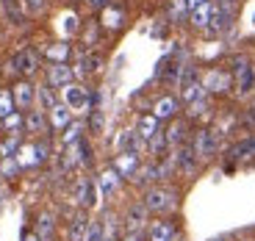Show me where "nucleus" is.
Returning a JSON list of instances; mask_svg holds the SVG:
<instances>
[{
    "instance_id": "7c9ffc66",
    "label": "nucleus",
    "mask_w": 255,
    "mask_h": 241,
    "mask_svg": "<svg viewBox=\"0 0 255 241\" xmlns=\"http://www.w3.org/2000/svg\"><path fill=\"white\" fill-rule=\"evenodd\" d=\"M81 139H86V125H83V122H75V120H72L70 125L61 130V144H64V147H70V144H75V141H81Z\"/></svg>"
},
{
    "instance_id": "ddd939ff",
    "label": "nucleus",
    "mask_w": 255,
    "mask_h": 241,
    "mask_svg": "<svg viewBox=\"0 0 255 241\" xmlns=\"http://www.w3.org/2000/svg\"><path fill=\"white\" fill-rule=\"evenodd\" d=\"M125 230L128 233H141V230H147V225H150V211L144 208V203H130L125 211Z\"/></svg>"
},
{
    "instance_id": "4be33fe9",
    "label": "nucleus",
    "mask_w": 255,
    "mask_h": 241,
    "mask_svg": "<svg viewBox=\"0 0 255 241\" xmlns=\"http://www.w3.org/2000/svg\"><path fill=\"white\" fill-rule=\"evenodd\" d=\"M178 111H180V100L175 95H161L158 100L153 103V111L150 114H155L161 122H169V120H175L178 117Z\"/></svg>"
},
{
    "instance_id": "f3484780",
    "label": "nucleus",
    "mask_w": 255,
    "mask_h": 241,
    "mask_svg": "<svg viewBox=\"0 0 255 241\" xmlns=\"http://www.w3.org/2000/svg\"><path fill=\"white\" fill-rule=\"evenodd\" d=\"M164 136H166V144H169V150H175V147L186 144V141L191 139L189 120H180V117L169 120V125H166V130H164Z\"/></svg>"
},
{
    "instance_id": "20e7f679",
    "label": "nucleus",
    "mask_w": 255,
    "mask_h": 241,
    "mask_svg": "<svg viewBox=\"0 0 255 241\" xmlns=\"http://www.w3.org/2000/svg\"><path fill=\"white\" fill-rule=\"evenodd\" d=\"M58 100L70 108L75 117L89 114L92 106H95V103H92V92L86 89L83 83H78V81H72V83H67L64 89H58Z\"/></svg>"
},
{
    "instance_id": "f03ea898",
    "label": "nucleus",
    "mask_w": 255,
    "mask_h": 241,
    "mask_svg": "<svg viewBox=\"0 0 255 241\" xmlns=\"http://www.w3.org/2000/svg\"><path fill=\"white\" fill-rule=\"evenodd\" d=\"M230 72H233V95L239 100H247L255 95V64L250 56H233L230 58Z\"/></svg>"
},
{
    "instance_id": "49530a36",
    "label": "nucleus",
    "mask_w": 255,
    "mask_h": 241,
    "mask_svg": "<svg viewBox=\"0 0 255 241\" xmlns=\"http://www.w3.org/2000/svg\"><path fill=\"white\" fill-rule=\"evenodd\" d=\"M203 3H211V0H189V11L191 8H197V6H203Z\"/></svg>"
},
{
    "instance_id": "79ce46f5",
    "label": "nucleus",
    "mask_w": 255,
    "mask_h": 241,
    "mask_svg": "<svg viewBox=\"0 0 255 241\" xmlns=\"http://www.w3.org/2000/svg\"><path fill=\"white\" fill-rule=\"evenodd\" d=\"M97 28H100L97 22H89V28H86V33H83V39H86V47H89L92 42L97 39Z\"/></svg>"
},
{
    "instance_id": "a211bd4d",
    "label": "nucleus",
    "mask_w": 255,
    "mask_h": 241,
    "mask_svg": "<svg viewBox=\"0 0 255 241\" xmlns=\"http://www.w3.org/2000/svg\"><path fill=\"white\" fill-rule=\"evenodd\" d=\"M144 141H141V136L136 133V127H122L120 133H117L114 139V150L117 152H141L144 150Z\"/></svg>"
},
{
    "instance_id": "1a4fd4ad",
    "label": "nucleus",
    "mask_w": 255,
    "mask_h": 241,
    "mask_svg": "<svg viewBox=\"0 0 255 241\" xmlns=\"http://www.w3.org/2000/svg\"><path fill=\"white\" fill-rule=\"evenodd\" d=\"M8 70L17 72V75L22 78H31L33 72L39 70V53L31 50V47H22V50H17L11 56V61H8Z\"/></svg>"
},
{
    "instance_id": "b1692460",
    "label": "nucleus",
    "mask_w": 255,
    "mask_h": 241,
    "mask_svg": "<svg viewBox=\"0 0 255 241\" xmlns=\"http://www.w3.org/2000/svg\"><path fill=\"white\" fill-rule=\"evenodd\" d=\"M133 127H136V133L141 136V141L147 144V141H150V139H153V136L161 130V120H158L155 114H141L139 120H136Z\"/></svg>"
},
{
    "instance_id": "c756f323",
    "label": "nucleus",
    "mask_w": 255,
    "mask_h": 241,
    "mask_svg": "<svg viewBox=\"0 0 255 241\" xmlns=\"http://www.w3.org/2000/svg\"><path fill=\"white\" fill-rule=\"evenodd\" d=\"M0 3H3V11H6L11 25H22L25 22V3L22 0H0Z\"/></svg>"
},
{
    "instance_id": "5701e85b",
    "label": "nucleus",
    "mask_w": 255,
    "mask_h": 241,
    "mask_svg": "<svg viewBox=\"0 0 255 241\" xmlns=\"http://www.w3.org/2000/svg\"><path fill=\"white\" fill-rule=\"evenodd\" d=\"M214 8H217V3L211 0V3H203V6L191 8L189 11V25L194 28V31H205L211 22V14H214Z\"/></svg>"
},
{
    "instance_id": "393cba45",
    "label": "nucleus",
    "mask_w": 255,
    "mask_h": 241,
    "mask_svg": "<svg viewBox=\"0 0 255 241\" xmlns=\"http://www.w3.org/2000/svg\"><path fill=\"white\" fill-rule=\"evenodd\" d=\"M86 228H89V216L83 214V208H81L78 214H72L70 222H67V241H83Z\"/></svg>"
},
{
    "instance_id": "9d476101",
    "label": "nucleus",
    "mask_w": 255,
    "mask_h": 241,
    "mask_svg": "<svg viewBox=\"0 0 255 241\" xmlns=\"http://www.w3.org/2000/svg\"><path fill=\"white\" fill-rule=\"evenodd\" d=\"M233 6H225V3H217V8H214V14H211V22L208 28H205V33L208 36H225V33L233 28Z\"/></svg>"
},
{
    "instance_id": "c9c22d12",
    "label": "nucleus",
    "mask_w": 255,
    "mask_h": 241,
    "mask_svg": "<svg viewBox=\"0 0 255 241\" xmlns=\"http://www.w3.org/2000/svg\"><path fill=\"white\" fill-rule=\"evenodd\" d=\"M103 239H106V225H103V219H89V228H86L83 241H103Z\"/></svg>"
},
{
    "instance_id": "39448f33",
    "label": "nucleus",
    "mask_w": 255,
    "mask_h": 241,
    "mask_svg": "<svg viewBox=\"0 0 255 241\" xmlns=\"http://www.w3.org/2000/svg\"><path fill=\"white\" fill-rule=\"evenodd\" d=\"M14 158H17L19 169H33V166H39L42 161H47L50 158V141H47V136H42V139H36V141L19 144Z\"/></svg>"
},
{
    "instance_id": "423d86ee",
    "label": "nucleus",
    "mask_w": 255,
    "mask_h": 241,
    "mask_svg": "<svg viewBox=\"0 0 255 241\" xmlns=\"http://www.w3.org/2000/svg\"><path fill=\"white\" fill-rule=\"evenodd\" d=\"M203 89L211 97H228L233 95V72L228 67H211L203 72Z\"/></svg>"
},
{
    "instance_id": "37998d69",
    "label": "nucleus",
    "mask_w": 255,
    "mask_h": 241,
    "mask_svg": "<svg viewBox=\"0 0 255 241\" xmlns=\"http://www.w3.org/2000/svg\"><path fill=\"white\" fill-rule=\"evenodd\" d=\"M45 3H47V0H25L28 11H33V14H39V11H42V8H45Z\"/></svg>"
},
{
    "instance_id": "6e6552de",
    "label": "nucleus",
    "mask_w": 255,
    "mask_h": 241,
    "mask_svg": "<svg viewBox=\"0 0 255 241\" xmlns=\"http://www.w3.org/2000/svg\"><path fill=\"white\" fill-rule=\"evenodd\" d=\"M183 64L186 61H183L180 53H169V56H164L158 61V67H155V81H161L164 86H178Z\"/></svg>"
},
{
    "instance_id": "09e8293b",
    "label": "nucleus",
    "mask_w": 255,
    "mask_h": 241,
    "mask_svg": "<svg viewBox=\"0 0 255 241\" xmlns=\"http://www.w3.org/2000/svg\"><path fill=\"white\" fill-rule=\"evenodd\" d=\"M208 241H233L230 236H214V239H208Z\"/></svg>"
},
{
    "instance_id": "9b49d317",
    "label": "nucleus",
    "mask_w": 255,
    "mask_h": 241,
    "mask_svg": "<svg viewBox=\"0 0 255 241\" xmlns=\"http://www.w3.org/2000/svg\"><path fill=\"white\" fill-rule=\"evenodd\" d=\"M169 158H172L175 172H180V175H194V172L200 169V161H197V155H194V150H191L189 141L180 144V147H175Z\"/></svg>"
},
{
    "instance_id": "2eb2a0df",
    "label": "nucleus",
    "mask_w": 255,
    "mask_h": 241,
    "mask_svg": "<svg viewBox=\"0 0 255 241\" xmlns=\"http://www.w3.org/2000/svg\"><path fill=\"white\" fill-rule=\"evenodd\" d=\"M100 70H103V58L97 56V53H89V50H83L81 56L75 58V67H72V72H75V78H78V81L97 75Z\"/></svg>"
},
{
    "instance_id": "f704fd0d",
    "label": "nucleus",
    "mask_w": 255,
    "mask_h": 241,
    "mask_svg": "<svg viewBox=\"0 0 255 241\" xmlns=\"http://www.w3.org/2000/svg\"><path fill=\"white\" fill-rule=\"evenodd\" d=\"M22 122H25V117L19 114V111H11L8 117H3V120H0V125L6 127L8 133H22Z\"/></svg>"
},
{
    "instance_id": "473e14b6",
    "label": "nucleus",
    "mask_w": 255,
    "mask_h": 241,
    "mask_svg": "<svg viewBox=\"0 0 255 241\" xmlns=\"http://www.w3.org/2000/svg\"><path fill=\"white\" fill-rule=\"evenodd\" d=\"M58 28L64 31V36H75L78 28H81V19H78L75 11H64L61 17H58Z\"/></svg>"
},
{
    "instance_id": "f257e3e1",
    "label": "nucleus",
    "mask_w": 255,
    "mask_h": 241,
    "mask_svg": "<svg viewBox=\"0 0 255 241\" xmlns=\"http://www.w3.org/2000/svg\"><path fill=\"white\" fill-rule=\"evenodd\" d=\"M141 203L150 214L155 216H169L178 211V191L169 189V186H147L144 194H141Z\"/></svg>"
},
{
    "instance_id": "2f4dec72",
    "label": "nucleus",
    "mask_w": 255,
    "mask_h": 241,
    "mask_svg": "<svg viewBox=\"0 0 255 241\" xmlns=\"http://www.w3.org/2000/svg\"><path fill=\"white\" fill-rule=\"evenodd\" d=\"M56 103H58V97H56V92H53V86H47V83L36 86V106L42 108V111H50Z\"/></svg>"
},
{
    "instance_id": "412c9836",
    "label": "nucleus",
    "mask_w": 255,
    "mask_h": 241,
    "mask_svg": "<svg viewBox=\"0 0 255 241\" xmlns=\"http://www.w3.org/2000/svg\"><path fill=\"white\" fill-rule=\"evenodd\" d=\"M111 166H114L125 180H130L136 175V169L141 166V155L139 152H117L114 161H111Z\"/></svg>"
},
{
    "instance_id": "ea45409f",
    "label": "nucleus",
    "mask_w": 255,
    "mask_h": 241,
    "mask_svg": "<svg viewBox=\"0 0 255 241\" xmlns=\"http://www.w3.org/2000/svg\"><path fill=\"white\" fill-rule=\"evenodd\" d=\"M0 172H3V178H14L19 172V164L14 155H8V158H0Z\"/></svg>"
},
{
    "instance_id": "e433bc0d",
    "label": "nucleus",
    "mask_w": 255,
    "mask_h": 241,
    "mask_svg": "<svg viewBox=\"0 0 255 241\" xmlns=\"http://www.w3.org/2000/svg\"><path fill=\"white\" fill-rule=\"evenodd\" d=\"M103 125H106V114H103V108L100 106H95L89 111V133H103Z\"/></svg>"
},
{
    "instance_id": "6ab92c4d",
    "label": "nucleus",
    "mask_w": 255,
    "mask_h": 241,
    "mask_svg": "<svg viewBox=\"0 0 255 241\" xmlns=\"http://www.w3.org/2000/svg\"><path fill=\"white\" fill-rule=\"evenodd\" d=\"M11 97H14V106L28 111V108H33V103H36V86L22 78V81H17L11 86Z\"/></svg>"
},
{
    "instance_id": "c85d7f7f",
    "label": "nucleus",
    "mask_w": 255,
    "mask_h": 241,
    "mask_svg": "<svg viewBox=\"0 0 255 241\" xmlns=\"http://www.w3.org/2000/svg\"><path fill=\"white\" fill-rule=\"evenodd\" d=\"M70 56H72L70 42H53V45L45 47V61H50V64H67Z\"/></svg>"
},
{
    "instance_id": "a18cd8bd",
    "label": "nucleus",
    "mask_w": 255,
    "mask_h": 241,
    "mask_svg": "<svg viewBox=\"0 0 255 241\" xmlns=\"http://www.w3.org/2000/svg\"><path fill=\"white\" fill-rule=\"evenodd\" d=\"M120 241H141V233H125Z\"/></svg>"
},
{
    "instance_id": "4c0bfd02",
    "label": "nucleus",
    "mask_w": 255,
    "mask_h": 241,
    "mask_svg": "<svg viewBox=\"0 0 255 241\" xmlns=\"http://www.w3.org/2000/svg\"><path fill=\"white\" fill-rule=\"evenodd\" d=\"M11 111H17V106H14V97H11V92L0 89V120H3V117H8Z\"/></svg>"
},
{
    "instance_id": "de8ad7c7",
    "label": "nucleus",
    "mask_w": 255,
    "mask_h": 241,
    "mask_svg": "<svg viewBox=\"0 0 255 241\" xmlns=\"http://www.w3.org/2000/svg\"><path fill=\"white\" fill-rule=\"evenodd\" d=\"M22 241H42V239H39L36 233H25V236H22Z\"/></svg>"
},
{
    "instance_id": "a19ab883",
    "label": "nucleus",
    "mask_w": 255,
    "mask_h": 241,
    "mask_svg": "<svg viewBox=\"0 0 255 241\" xmlns=\"http://www.w3.org/2000/svg\"><path fill=\"white\" fill-rule=\"evenodd\" d=\"M242 125L247 127V130H255V103H250V106L244 108V114H242Z\"/></svg>"
},
{
    "instance_id": "58836bf2",
    "label": "nucleus",
    "mask_w": 255,
    "mask_h": 241,
    "mask_svg": "<svg viewBox=\"0 0 255 241\" xmlns=\"http://www.w3.org/2000/svg\"><path fill=\"white\" fill-rule=\"evenodd\" d=\"M169 17L172 19L189 17V0H172V3H169Z\"/></svg>"
},
{
    "instance_id": "8fccbe9b",
    "label": "nucleus",
    "mask_w": 255,
    "mask_h": 241,
    "mask_svg": "<svg viewBox=\"0 0 255 241\" xmlns=\"http://www.w3.org/2000/svg\"><path fill=\"white\" fill-rule=\"evenodd\" d=\"M214 3H225V6H236V0H214Z\"/></svg>"
},
{
    "instance_id": "72a5a7b5",
    "label": "nucleus",
    "mask_w": 255,
    "mask_h": 241,
    "mask_svg": "<svg viewBox=\"0 0 255 241\" xmlns=\"http://www.w3.org/2000/svg\"><path fill=\"white\" fill-rule=\"evenodd\" d=\"M211 108V95H203L200 100L189 103V111H186V120H200V117H205V111Z\"/></svg>"
},
{
    "instance_id": "f8f14e48",
    "label": "nucleus",
    "mask_w": 255,
    "mask_h": 241,
    "mask_svg": "<svg viewBox=\"0 0 255 241\" xmlns=\"http://www.w3.org/2000/svg\"><path fill=\"white\" fill-rule=\"evenodd\" d=\"M144 233H147V241H180L178 225H175L172 219H166V216H161V219L150 222Z\"/></svg>"
},
{
    "instance_id": "aec40b11",
    "label": "nucleus",
    "mask_w": 255,
    "mask_h": 241,
    "mask_svg": "<svg viewBox=\"0 0 255 241\" xmlns=\"http://www.w3.org/2000/svg\"><path fill=\"white\" fill-rule=\"evenodd\" d=\"M75 81V72H72L70 64H50L45 72V83L47 86H53V89H64L67 83Z\"/></svg>"
},
{
    "instance_id": "4468645a",
    "label": "nucleus",
    "mask_w": 255,
    "mask_h": 241,
    "mask_svg": "<svg viewBox=\"0 0 255 241\" xmlns=\"http://www.w3.org/2000/svg\"><path fill=\"white\" fill-rule=\"evenodd\" d=\"M22 130H25V133H31L33 139H42V136H47V130H50L47 111H42V108H28L25 122H22Z\"/></svg>"
},
{
    "instance_id": "bb28decb",
    "label": "nucleus",
    "mask_w": 255,
    "mask_h": 241,
    "mask_svg": "<svg viewBox=\"0 0 255 241\" xmlns=\"http://www.w3.org/2000/svg\"><path fill=\"white\" fill-rule=\"evenodd\" d=\"M125 11H122L120 6H114V3H111L109 8H103L100 11V25L103 28H109V31H120L122 25H125Z\"/></svg>"
},
{
    "instance_id": "a878e982",
    "label": "nucleus",
    "mask_w": 255,
    "mask_h": 241,
    "mask_svg": "<svg viewBox=\"0 0 255 241\" xmlns=\"http://www.w3.org/2000/svg\"><path fill=\"white\" fill-rule=\"evenodd\" d=\"M47 120H50V127H53V130H64V127H67L72 120H75V114H72V111L64 106L61 100H58L56 106L47 111Z\"/></svg>"
},
{
    "instance_id": "3c124183",
    "label": "nucleus",
    "mask_w": 255,
    "mask_h": 241,
    "mask_svg": "<svg viewBox=\"0 0 255 241\" xmlns=\"http://www.w3.org/2000/svg\"><path fill=\"white\" fill-rule=\"evenodd\" d=\"M0 14H3V3H0Z\"/></svg>"
},
{
    "instance_id": "cd10ccee",
    "label": "nucleus",
    "mask_w": 255,
    "mask_h": 241,
    "mask_svg": "<svg viewBox=\"0 0 255 241\" xmlns=\"http://www.w3.org/2000/svg\"><path fill=\"white\" fill-rule=\"evenodd\" d=\"M33 233L39 236L42 241H56V216L53 214H39L36 216V230Z\"/></svg>"
},
{
    "instance_id": "c03bdc74",
    "label": "nucleus",
    "mask_w": 255,
    "mask_h": 241,
    "mask_svg": "<svg viewBox=\"0 0 255 241\" xmlns=\"http://www.w3.org/2000/svg\"><path fill=\"white\" fill-rule=\"evenodd\" d=\"M92 8H97V11H103V8H109L111 6V0H86Z\"/></svg>"
},
{
    "instance_id": "7ed1b4c3",
    "label": "nucleus",
    "mask_w": 255,
    "mask_h": 241,
    "mask_svg": "<svg viewBox=\"0 0 255 241\" xmlns=\"http://www.w3.org/2000/svg\"><path fill=\"white\" fill-rule=\"evenodd\" d=\"M189 144H191V150H194V155H197L200 164H208V161H214V158L219 155V150H222L219 130H214V127H197V130L191 133Z\"/></svg>"
},
{
    "instance_id": "0eeeda50",
    "label": "nucleus",
    "mask_w": 255,
    "mask_h": 241,
    "mask_svg": "<svg viewBox=\"0 0 255 241\" xmlns=\"http://www.w3.org/2000/svg\"><path fill=\"white\" fill-rule=\"evenodd\" d=\"M100 189H97V180L95 178H78L75 186H72V200H75L78 208L83 211H92L97 208V203H100Z\"/></svg>"
},
{
    "instance_id": "dca6fc26",
    "label": "nucleus",
    "mask_w": 255,
    "mask_h": 241,
    "mask_svg": "<svg viewBox=\"0 0 255 241\" xmlns=\"http://www.w3.org/2000/svg\"><path fill=\"white\" fill-rule=\"evenodd\" d=\"M95 180H97V189H100L103 197H114L117 191L122 189V183H125V178H122L114 166H106V169H100Z\"/></svg>"
}]
</instances>
